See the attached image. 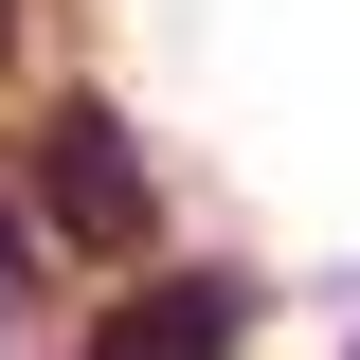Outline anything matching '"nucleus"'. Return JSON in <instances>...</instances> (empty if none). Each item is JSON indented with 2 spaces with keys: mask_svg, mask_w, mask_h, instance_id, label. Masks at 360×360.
I'll list each match as a JSON object with an SVG mask.
<instances>
[{
  "mask_svg": "<svg viewBox=\"0 0 360 360\" xmlns=\"http://www.w3.org/2000/svg\"><path fill=\"white\" fill-rule=\"evenodd\" d=\"M37 198H54V234L72 252H144V144L108 127V108H37Z\"/></svg>",
  "mask_w": 360,
  "mask_h": 360,
  "instance_id": "f257e3e1",
  "label": "nucleus"
},
{
  "mask_svg": "<svg viewBox=\"0 0 360 360\" xmlns=\"http://www.w3.org/2000/svg\"><path fill=\"white\" fill-rule=\"evenodd\" d=\"M90 360H234V288L217 270H162V288H127L90 324Z\"/></svg>",
  "mask_w": 360,
  "mask_h": 360,
  "instance_id": "f03ea898",
  "label": "nucleus"
},
{
  "mask_svg": "<svg viewBox=\"0 0 360 360\" xmlns=\"http://www.w3.org/2000/svg\"><path fill=\"white\" fill-rule=\"evenodd\" d=\"M0 37H18V0H0Z\"/></svg>",
  "mask_w": 360,
  "mask_h": 360,
  "instance_id": "7ed1b4c3",
  "label": "nucleus"
}]
</instances>
